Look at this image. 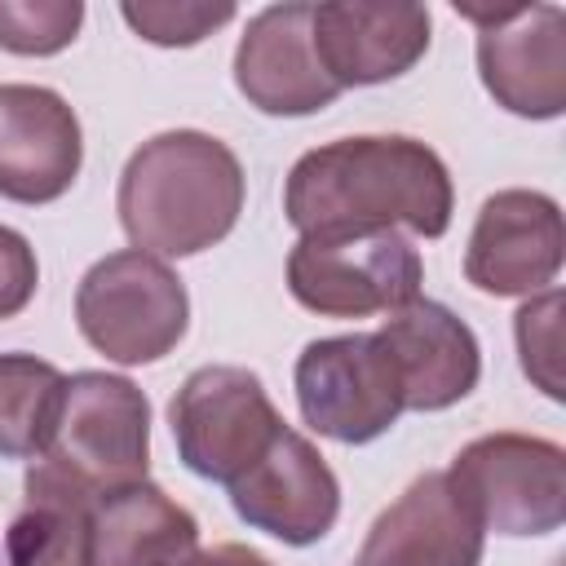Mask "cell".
<instances>
[{
  "mask_svg": "<svg viewBox=\"0 0 566 566\" xmlns=\"http://www.w3.org/2000/svg\"><path fill=\"white\" fill-rule=\"evenodd\" d=\"M451 172L433 146L389 137H340L305 150L283 186V212L301 234L398 230L442 239L451 226Z\"/></svg>",
  "mask_w": 566,
  "mask_h": 566,
  "instance_id": "obj_1",
  "label": "cell"
},
{
  "mask_svg": "<svg viewBox=\"0 0 566 566\" xmlns=\"http://www.w3.org/2000/svg\"><path fill=\"white\" fill-rule=\"evenodd\" d=\"M115 212L137 252L159 261L208 252L243 212L239 155L199 128L155 133L128 155Z\"/></svg>",
  "mask_w": 566,
  "mask_h": 566,
  "instance_id": "obj_2",
  "label": "cell"
},
{
  "mask_svg": "<svg viewBox=\"0 0 566 566\" xmlns=\"http://www.w3.org/2000/svg\"><path fill=\"white\" fill-rule=\"evenodd\" d=\"M75 323L97 354L119 367H142L177 349L190 327V296L168 261L124 248L84 270Z\"/></svg>",
  "mask_w": 566,
  "mask_h": 566,
  "instance_id": "obj_3",
  "label": "cell"
},
{
  "mask_svg": "<svg viewBox=\"0 0 566 566\" xmlns=\"http://www.w3.org/2000/svg\"><path fill=\"white\" fill-rule=\"evenodd\" d=\"M35 460L88 495H111L146 482L150 398L128 376H111V371L71 376L53 438Z\"/></svg>",
  "mask_w": 566,
  "mask_h": 566,
  "instance_id": "obj_4",
  "label": "cell"
},
{
  "mask_svg": "<svg viewBox=\"0 0 566 566\" xmlns=\"http://www.w3.org/2000/svg\"><path fill=\"white\" fill-rule=\"evenodd\" d=\"M420 252L398 230L301 234L287 252V292L323 318L394 314L420 296Z\"/></svg>",
  "mask_w": 566,
  "mask_h": 566,
  "instance_id": "obj_5",
  "label": "cell"
},
{
  "mask_svg": "<svg viewBox=\"0 0 566 566\" xmlns=\"http://www.w3.org/2000/svg\"><path fill=\"white\" fill-rule=\"evenodd\" d=\"M451 491L495 535H553L566 522V451L531 433H482L447 469Z\"/></svg>",
  "mask_w": 566,
  "mask_h": 566,
  "instance_id": "obj_6",
  "label": "cell"
},
{
  "mask_svg": "<svg viewBox=\"0 0 566 566\" xmlns=\"http://www.w3.org/2000/svg\"><path fill=\"white\" fill-rule=\"evenodd\" d=\"M168 424L181 464L221 486L243 478L283 433V416L274 411L261 376L226 363L199 367L181 380Z\"/></svg>",
  "mask_w": 566,
  "mask_h": 566,
  "instance_id": "obj_7",
  "label": "cell"
},
{
  "mask_svg": "<svg viewBox=\"0 0 566 566\" xmlns=\"http://www.w3.org/2000/svg\"><path fill=\"white\" fill-rule=\"evenodd\" d=\"M301 420L332 442H376L402 416L398 376L371 332L310 340L296 358Z\"/></svg>",
  "mask_w": 566,
  "mask_h": 566,
  "instance_id": "obj_8",
  "label": "cell"
},
{
  "mask_svg": "<svg viewBox=\"0 0 566 566\" xmlns=\"http://www.w3.org/2000/svg\"><path fill=\"white\" fill-rule=\"evenodd\" d=\"M478 22V75L482 88L522 119H557L566 111V13L562 4L522 9H473L455 4Z\"/></svg>",
  "mask_w": 566,
  "mask_h": 566,
  "instance_id": "obj_9",
  "label": "cell"
},
{
  "mask_svg": "<svg viewBox=\"0 0 566 566\" xmlns=\"http://www.w3.org/2000/svg\"><path fill=\"white\" fill-rule=\"evenodd\" d=\"M566 252L562 208L539 190H495L469 234L464 274L486 296H535L553 287Z\"/></svg>",
  "mask_w": 566,
  "mask_h": 566,
  "instance_id": "obj_10",
  "label": "cell"
},
{
  "mask_svg": "<svg viewBox=\"0 0 566 566\" xmlns=\"http://www.w3.org/2000/svg\"><path fill=\"white\" fill-rule=\"evenodd\" d=\"M230 504L252 531L305 548L336 526L340 482L332 464L318 455V447L292 424H283L270 451L243 478L230 482Z\"/></svg>",
  "mask_w": 566,
  "mask_h": 566,
  "instance_id": "obj_11",
  "label": "cell"
},
{
  "mask_svg": "<svg viewBox=\"0 0 566 566\" xmlns=\"http://www.w3.org/2000/svg\"><path fill=\"white\" fill-rule=\"evenodd\" d=\"M84 164L71 102L44 84H0V195L13 203L62 199Z\"/></svg>",
  "mask_w": 566,
  "mask_h": 566,
  "instance_id": "obj_12",
  "label": "cell"
},
{
  "mask_svg": "<svg viewBox=\"0 0 566 566\" xmlns=\"http://www.w3.org/2000/svg\"><path fill=\"white\" fill-rule=\"evenodd\" d=\"M314 4L287 0L261 9L234 49V84L261 115H314L340 97L314 53Z\"/></svg>",
  "mask_w": 566,
  "mask_h": 566,
  "instance_id": "obj_13",
  "label": "cell"
},
{
  "mask_svg": "<svg viewBox=\"0 0 566 566\" xmlns=\"http://www.w3.org/2000/svg\"><path fill=\"white\" fill-rule=\"evenodd\" d=\"M398 376L402 411H442L478 389L482 349L464 318L416 296L371 332Z\"/></svg>",
  "mask_w": 566,
  "mask_h": 566,
  "instance_id": "obj_14",
  "label": "cell"
},
{
  "mask_svg": "<svg viewBox=\"0 0 566 566\" xmlns=\"http://www.w3.org/2000/svg\"><path fill=\"white\" fill-rule=\"evenodd\" d=\"M314 53L332 84L367 88L407 75L429 53V9L424 4H314Z\"/></svg>",
  "mask_w": 566,
  "mask_h": 566,
  "instance_id": "obj_15",
  "label": "cell"
},
{
  "mask_svg": "<svg viewBox=\"0 0 566 566\" xmlns=\"http://www.w3.org/2000/svg\"><path fill=\"white\" fill-rule=\"evenodd\" d=\"M486 531L447 473H420L367 531L354 566H478Z\"/></svg>",
  "mask_w": 566,
  "mask_h": 566,
  "instance_id": "obj_16",
  "label": "cell"
},
{
  "mask_svg": "<svg viewBox=\"0 0 566 566\" xmlns=\"http://www.w3.org/2000/svg\"><path fill=\"white\" fill-rule=\"evenodd\" d=\"M199 553V522L155 482L93 504V566H186Z\"/></svg>",
  "mask_w": 566,
  "mask_h": 566,
  "instance_id": "obj_17",
  "label": "cell"
},
{
  "mask_svg": "<svg viewBox=\"0 0 566 566\" xmlns=\"http://www.w3.org/2000/svg\"><path fill=\"white\" fill-rule=\"evenodd\" d=\"M93 504L97 495L80 491L49 464L31 460L27 500L9 526L4 562L9 566H93Z\"/></svg>",
  "mask_w": 566,
  "mask_h": 566,
  "instance_id": "obj_18",
  "label": "cell"
},
{
  "mask_svg": "<svg viewBox=\"0 0 566 566\" xmlns=\"http://www.w3.org/2000/svg\"><path fill=\"white\" fill-rule=\"evenodd\" d=\"M66 398V376L35 354H0V455L35 460L44 455L57 411Z\"/></svg>",
  "mask_w": 566,
  "mask_h": 566,
  "instance_id": "obj_19",
  "label": "cell"
},
{
  "mask_svg": "<svg viewBox=\"0 0 566 566\" xmlns=\"http://www.w3.org/2000/svg\"><path fill=\"white\" fill-rule=\"evenodd\" d=\"M80 22V0H0V49L18 57H49L75 44Z\"/></svg>",
  "mask_w": 566,
  "mask_h": 566,
  "instance_id": "obj_20",
  "label": "cell"
},
{
  "mask_svg": "<svg viewBox=\"0 0 566 566\" xmlns=\"http://www.w3.org/2000/svg\"><path fill=\"white\" fill-rule=\"evenodd\" d=\"M513 336L522 354V371L535 389L562 402V292L544 287L513 314Z\"/></svg>",
  "mask_w": 566,
  "mask_h": 566,
  "instance_id": "obj_21",
  "label": "cell"
},
{
  "mask_svg": "<svg viewBox=\"0 0 566 566\" xmlns=\"http://www.w3.org/2000/svg\"><path fill=\"white\" fill-rule=\"evenodd\" d=\"M124 22L164 49H186L234 18V4H119Z\"/></svg>",
  "mask_w": 566,
  "mask_h": 566,
  "instance_id": "obj_22",
  "label": "cell"
},
{
  "mask_svg": "<svg viewBox=\"0 0 566 566\" xmlns=\"http://www.w3.org/2000/svg\"><path fill=\"white\" fill-rule=\"evenodd\" d=\"M35 287H40L35 248L13 226H0V323L22 314L35 296Z\"/></svg>",
  "mask_w": 566,
  "mask_h": 566,
  "instance_id": "obj_23",
  "label": "cell"
},
{
  "mask_svg": "<svg viewBox=\"0 0 566 566\" xmlns=\"http://www.w3.org/2000/svg\"><path fill=\"white\" fill-rule=\"evenodd\" d=\"M186 566H274V562H265L261 553H252L243 544H217V548H199Z\"/></svg>",
  "mask_w": 566,
  "mask_h": 566,
  "instance_id": "obj_24",
  "label": "cell"
}]
</instances>
